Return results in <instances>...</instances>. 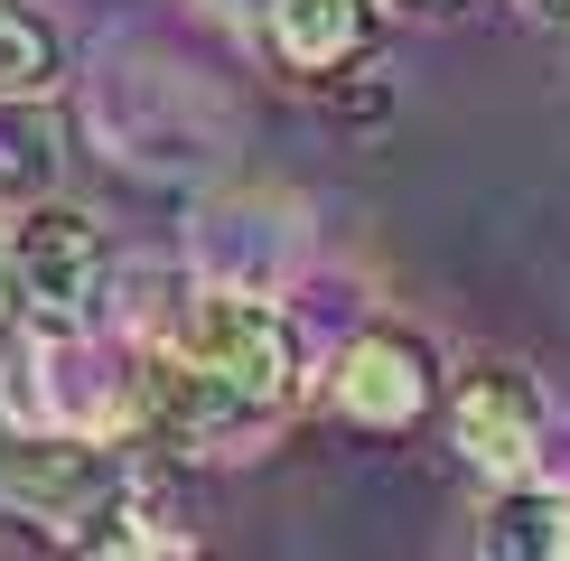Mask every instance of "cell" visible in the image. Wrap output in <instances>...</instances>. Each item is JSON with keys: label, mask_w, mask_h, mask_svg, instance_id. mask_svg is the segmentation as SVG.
I'll use <instances>...</instances> for the list:
<instances>
[{"label": "cell", "mask_w": 570, "mask_h": 561, "mask_svg": "<svg viewBox=\"0 0 570 561\" xmlns=\"http://www.w3.org/2000/svg\"><path fill=\"white\" fill-rule=\"evenodd\" d=\"M197 505H187V486L169 478H131L122 496L104 505V524L85 533L66 561H197Z\"/></svg>", "instance_id": "obj_8"}, {"label": "cell", "mask_w": 570, "mask_h": 561, "mask_svg": "<svg viewBox=\"0 0 570 561\" xmlns=\"http://www.w3.org/2000/svg\"><path fill=\"white\" fill-rule=\"evenodd\" d=\"M140 440L187 459H244L299 403V318L281 299H187L169 327H140Z\"/></svg>", "instance_id": "obj_1"}, {"label": "cell", "mask_w": 570, "mask_h": 561, "mask_svg": "<svg viewBox=\"0 0 570 561\" xmlns=\"http://www.w3.org/2000/svg\"><path fill=\"white\" fill-rule=\"evenodd\" d=\"M0 244H10V234H0ZM0 309H10V291H0Z\"/></svg>", "instance_id": "obj_16"}, {"label": "cell", "mask_w": 570, "mask_h": 561, "mask_svg": "<svg viewBox=\"0 0 570 561\" xmlns=\"http://www.w3.org/2000/svg\"><path fill=\"white\" fill-rule=\"evenodd\" d=\"M206 19H234V29H272V10L281 0H197Z\"/></svg>", "instance_id": "obj_13"}, {"label": "cell", "mask_w": 570, "mask_h": 561, "mask_svg": "<svg viewBox=\"0 0 570 561\" xmlns=\"http://www.w3.org/2000/svg\"><path fill=\"white\" fill-rule=\"evenodd\" d=\"M263 47L291 76H346L355 57L374 47V0H281L272 10V29H263Z\"/></svg>", "instance_id": "obj_9"}, {"label": "cell", "mask_w": 570, "mask_h": 561, "mask_svg": "<svg viewBox=\"0 0 570 561\" xmlns=\"http://www.w3.org/2000/svg\"><path fill=\"white\" fill-rule=\"evenodd\" d=\"M421 10H459V0H421Z\"/></svg>", "instance_id": "obj_15"}, {"label": "cell", "mask_w": 570, "mask_h": 561, "mask_svg": "<svg viewBox=\"0 0 570 561\" xmlns=\"http://www.w3.org/2000/svg\"><path fill=\"white\" fill-rule=\"evenodd\" d=\"M327 403L355 431H412L440 403V365H431V346L412 327H355L337 356H327Z\"/></svg>", "instance_id": "obj_7"}, {"label": "cell", "mask_w": 570, "mask_h": 561, "mask_svg": "<svg viewBox=\"0 0 570 561\" xmlns=\"http://www.w3.org/2000/svg\"><path fill=\"white\" fill-rule=\"evenodd\" d=\"M0 421L19 440H140V346L112 337H19L0 356Z\"/></svg>", "instance_id": "obj_2"}, {"label": "cell", "mask_w": 570, "mask_h": 561, "mask_svg": "<svg viewBox=\"0 0 570 561\" xmlns=\"http://www.w3.org/2000/svg\"><path fill=\"white\" fill-rule=\"evenodd\" d=\"M57 159H66V131L47 122V104H0V206H47L57 187Z\"/></svg>", "instance_id": "obj_11"}, {"label": "cell", "mask_w": 570, "mask_h": 561, "mask_svg": "<svg viewBox=\"0 0 570 561\" xmlns=\"http://www.w3.org/2000/svg\"><path fill=\"white\" fill-rule=\"evenodd\" d=\"M478 561H570V496L561 486H505L478 524Z\"/></svg>", "instance_id": "obj_10"}, {"label": "cell", "mask_w": 570, "mask_h": 561, "mask_svg": "<svg viewBox=\"0 0 570 561\" xmlns=\"http://www.w3.org/2000/svg\"><path fill=\"white\" fill-rule=\"evenodd\" d=\"M187 272H197L206 299H281L299 280V206L272 197V187L197 206V225H187Z\"/></svg>", "instance_id": "obj_5"}, {"label": "cell", "mask_w": 570, "mask_h": 561, "mask_svg": "<svg viewBox=\"0 0 570 561\" xmlns=\"http://www.w3.org/2000/svg\"><path fill=\"white\" fill-rule=\"evenodd\" d=\"M449 440L478 478H505V486H533L524 468L542 459V384L514 356H468L449 374Z\"/></svg>", "instance_id": "obj_6"}, {"label": "cell", "mask_w": 570, "mask_h": 561, "mask_svg": "<svg viewBox=\"0 0 570 561\" xmlns=\"http://www.w3.org/2000/svg\"><path fill=\"white\" fill-rule=\"evenodd\" d=\"M131 478H140L131 450H94V440H10V450H0V524L76 552Z\"/></svg>", "instance_id": "obj_4"}, {"label": "cell", "mask_w": 570, "mask_h": 561, "mask_svg": "<svg viewBox=\"0 0 570 561\" xmlns=\"http://www.w3.org/2000/svg\"><path fill=\"white\" fill-rule=\"evenodd\" d=\"M66 76V47L38 10L0 0V104H47V85Z\"/></svg>", "instance_id": "obj_12"}, {"label": "cell", "mask_w": 570, "mask_h": 561, "mask_svg": "<svg viewBox=\"0 0 570 561\" xmlns=\"http://www.w3.org/2000/svg\"><path fill=\"white\" fill-rule=\"evenodd\" d=\"M533 19H552V29H570V0H524Z\"/></svg>", "instance_id": "obj_14"}, {"label": "cell", "mask_w": 570, "mask_h": 561, "mask_svg": "<svg viewBox=\"0 0 570 561\" xmlns=\"http://www.w3.org/2000/svg\"><path fill=\"white\" fill-rule=\"evenodd\" d=\"M0 291L19 337H104L112 309V244L85 206H29L0 244Z\"/></svg>", "instance_id": "obj_3"}]
</instances>
